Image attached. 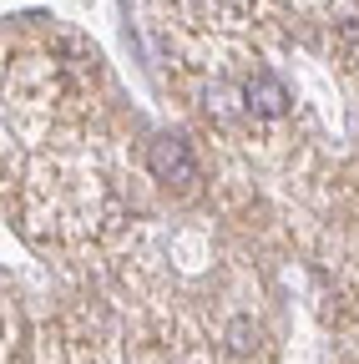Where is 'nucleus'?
Listing matches in <instances>:
<instances>
[{"mask_svg":"<svg viewBox=\"0 0 359 364\" xmlns=\"http://www.w3.org/2000/svg\"><path fill=\"white\" fill-rule=\"evenodd\" d=\"M147 172L157 182H167V188H172V182H177V188L198 182V162H193L188 142H183V136H172V132H162V136L147 142Z\"/></svg>","mask_w":359,"mask_h":364,"instance_id":"1","label":"nucleus"},{"mask_svg":"<svg viewBox=\"0 0 359 364\" xmlns=\"http://www.w3.org/2000/svg\"><path fill=\"white\" fill-rule=\"evenodd\" d=\"M208 112H213L218 122H233L238 112H248V102H243V91H238V86L213 81V86H208Z\"/></svg>","mask_w":359,"mask_h":364,"instance_id":"3","label":"nucleus"},{"mask_svg":"<svg viewBox=\"0 0 359 364\" xmlns=\"http://www.w3.org/2000/svg\"><path fill=\"white\" fill-rule=\"evenodd\" d=\"M253 339H258V329L248 324V318H238V324H233V349H238V354H248V349H253Z\"/></svg>","mask_w":359,"mask_h":364,"instance_id":"4","label":"nucleus"},{"mask_svg":"<svg viewBox=\"0 0 359 364\" xmlns=\"http://www.w3.org/2000/svg\"><path fill=\"white\" fill-rule=\"evenodd\" d=\"M243 102H248V117H284L289 112V91L274 71H253L243 81Z\"/></svg>","mask_w":359,"mask_h":364,"instance_id":"2","label":"nucleus"}]
</instances>
